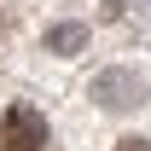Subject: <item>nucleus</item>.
<instances>
[{
    "label": "nucleus",
    "instance_id": "f257e3e1",
    "mask_svg": "<svg viewBox=\"0 0 151 151\" xmlns=\"http://www.w3.org/2000/svg\"><path fill=\"white\" fill-rule=\"evenodd\" d=\"M0 145L6 151H41L47 145V116L35 105H12V111L0 116Z\"/></svg>",
    "mask_w": 151,
    "mask_h": 151
},
{
    "label": "nucleus",
    "instance_id": "f03ea898",
    "mask_svg": "<svg viewBox=\"0 0 151 151\" xmlns=\"http://www.w3.org/2000/svg\"><path fill=\"white\" fill-rule=\"evenodd\" d=\"M47 47H52V52H76V47H87V29H81V23H58L52 35H47Z\"/></svg>",
    "mask_w": 151,
    "mask_h": 151
},
{
    "label": "nucleus",
    "instance_id": "7ed1b4c3",
    "mask_svg": "<svg viewBox=\"0 0 151 151\" xmlns=\"http://www.w3.org/2000/svg\"><path fill=\"white\" fill-rule=\"evenodd\" d=\"M116 151H151V139H139V134H128V139H116Z\"/></svg>",
    "mask_w": 151,
    "mask_h": 151
}]
</instances>
